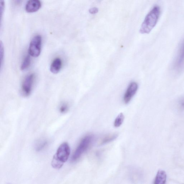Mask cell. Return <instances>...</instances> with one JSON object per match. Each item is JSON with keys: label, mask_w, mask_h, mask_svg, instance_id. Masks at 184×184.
<instances>
[{"label": "cell", "mask_w": 184, "mask_h": 184, "mask_svg": "<svg viewBox=\"0 0 184 184\" xmlns=\"http://www.w3.org/2000/svg\"><path fill=\"white\" fill-rule=\"evenodd\" d=\"M161 12L160 6L158 5L154 6L146 16L140 28V33L142 34L149 33L157 25Z\"/></svg>", "instance_id": "6da1fadb"}, {"label": "cell", "mask_w": 184, "mask_h": 184, "mask_svg": "<svg viewBox=\"0 0 184 184\" xmlns=\"http://www.w3.org/2000/svg\"><path fill=\"white\" fill-rule=\"evenodd\" d=\"M172 67L173 72L176 74H180L184 70V39L178 49Z\"/></svg>", "instance_id": "7a4b0ae2"}, {"label": "cell", "mask_w": 184, "mask_h": 184, "mask_svg": "<svg viewBox=\"0 0 184 184\" xmlns=\"http://www.w3.org/2000/svg\"><path fill=\"white\" fill-rule=\"evenodd\" d=\"M92 139V135H89L85 137L82 139L72 157V161H76L81 157L89 147Z\"/></svg>", "instance_id": "3957f363"}, {"label": "cell", "mask_w": 184, "mask_h": 184, "mask_svg": "<svg viewBox=\"0 0 184 184\" xmlns=\"http://www.w3.org/2000/svg\"><path fill=\"white\" fill-rule=\"evenodd\" d=\"M70 150L68 144L64 142L61 144L57 150L56 153L54 156L60 162L64 164L67 161L70 155Z\"/></svg>", "instance_id": "277c9868"}, {"label": "cell", "mask_w": 184, "mask_h": 184, "mask_svg": "<svg viewBox=\"0 0 184 184\" xmlns=\"http://www.w3.org/2000/svg\"><path fill=\"white\" fill-rule=\"evenodd\" d=\"M42 38L40 35L34 37L29 45V52L30 55L34 57H37L40 55L42 47Z\"/></svg>", "instance_id": "5b68a950"}, {"label": "cell", "mask_w": 184, "mask_h": 184, "mask_svg": "<svg viewBox=\"0 0 184 184\" xmlns=\"http://www.w3.org/2000/svg\"><path fill=\"white\" fill-rule=\"evenodd\" d=\"M35 76L34 74L28 75L23 81L21 88L22 94L25 96H29L31 92Z\"/></svg>", "instance_id": "8992f818"}, {"label": "cell", "mask_w": 184, "mask_h": 184, "mask_svg": "<svg viewBox=\"0 0 184 184\" xmlns=\"http://www.w3.org/2000/svg\"><path fill=\"white\" fill-rule=\"evenodd\" d=\"M138 86L135 82H132L129 85L124 96L123 100L125 104H127L136 94Z\"/></svg>", "instance_id": "52a82bcc"}, {"label": "cell", "mask_w": 184, "mask_h": 184, "mask_svg": "<svg viewBox=\"0 0 184 184\" xmlns=\"http://www.w3.org/2000/svg\"><path fill=\"white\" fill-rule=\"evenodd\" d=\"M42 4L39 0H30L28 1L26 5L25 9L27 12H36L41 8Z\"/></svg>", "instance_id": "ba28073f"}, {"label": "cell", "mask_w": 184, "mask_h": 184, "mask_svg": "<svg viewBox=\"0 0 184 184\" xmlns=\"http://www.w3.org/2000/svg\"><path fill=\"white\" fill-rule=\"evenodd\" d=\"M62 62L60 58H56L51 63L50 70L53 74H57L61 70Z\"/></svg>", "instance_id": "9c48e42d"}, {"label": "cell", "mask_w": 184, "mask_h": 184, "mask_svg": "<svg viewBox=\"0 0 184 184\" xmlns=\"http://www.w3.org/2000/svg\"><path fill=\"white\" fill-rule=\"evenodd\" d=\"M167 180V174L164 171L159 170L155 179L154 184H165Z\"/></svg>", "instance_id": "30bf717a"}, {"label": "cell", "mask_w": 184, "mask_h": 184, "mask_svg": "<svg viewBox=\"0 0 184 184\" xmlns=\"http://www.w3.org/2000/svg\"><path fill=\"white\" fill-rule=\"evenodd\" d=\"M118 136V135L117 134H113L109 135L108 136L105 137L101 140L100 144L101 145H103L111 142L112 141L115 140L117 137Z\"/></svg>", "instance_id": "8fae6325"}, {"label": "cell", "mask_w": 184, "mask_h": 184, "mask_svg": "<svg viewBox=\"0 0 184 184\" xmlns=\"http://www.w3.org/2000/svg\"><path fill=\"white\" fill-rule=\"evenodd\" d=\"M31 63L30 56L28 55L25 57L24 60L22 63L21 69L22 70H24L28 68Z\"/></svg>", "instance_id": "7c38bea8"}, {"label": "cell", "mask_w": 184, "mask_h": 184, "mask_svg": "<svg viewBox=\"0 0 184 184\" xmlns=\"http://www.w3.org/2000/svg\"><path fill=\"white\" fill-rule=\"evenodd\" d=\"M124 117L122 113H120L116 118L114 122V126L116 127H118L123 123Z\"/></svg>", "instance_id": "4fadbf2b"}, {"label": "cell", "mask_w": 184, "mask_h": 184, "mask_svg": "<svg viewBox=\"0 0 184 184\" xmlns=\"http://www.w3.org/2000/svg\"><path fill=\"white\" fill-rule=\"evenodd\" d=\"M177 108L178 110L181 112H184V96L181 97L177 101Z\"/></svg>", "instance_id": "5bb4252c"}, {"label": "cell", "mask_w": 184, "mask_h": 184, "mask_svg": "<svg viewBox=\"0 0 184 184\" xmlns=\"http://www.w3.org/2000/svg\"><path fill=\"white\" fill-rule=\"evenodd\" d=\"M47 142L46 141H42L39 143L36 147V150L37 151H39L42 150L45 148L47 145Z\"/></svg>", "instance_id": "9a60e30c"}, {"label": "cell", "mask_w": 184, "mask_h": 184, "mask_svg": "<svg viewBox=\"0 0 184 184\" xmlns=\"http://www.w3.org/2000/svg\"><path fill=\"white\" fill-rule=\"evenodd\" d=\"M68 107L67 104L64 103L61 105L60 108V112L62 113H66L68 110Z\"/></svg>", "instance_id": "2e32d148"}, {"label": "cell", "mask_w": 184, "mask_h": 184, "mask_svg": "<svg viewBox=\"0 0 184 184\" xmlns=\"http://www.w3.org/2000/svg\"><path fill=\"white\" fill-rule=\"evenodd\" d=\"M98 9L96 7L91 8L89 10V12L92 14H95L98 12Z\"/></svg>", "instance_id": "e0dca14e"}]
</instances>
